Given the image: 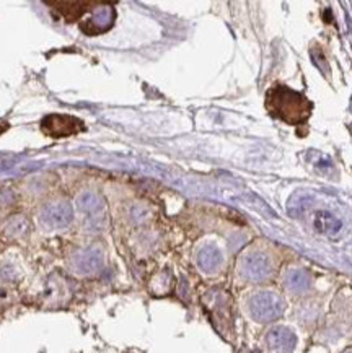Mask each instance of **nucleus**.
Masks as SVG:
<instances>
[{
    "label": "nucleus",
    "instance_id": "f257e3e1",
    "mask_svg": "<svg viewBox=\"0 0 352 353\" xmlns=\"http://www.w3.org/2000/svg\"><path fill=\"white\" fill-rule=\"evenodd\" d=\"M266 108L277 119L299 125L309 119L313 105L302 93L284 85H274L266 94Z\"/></svg>",
    "mask_w": 352,
    "mask_h": 353
},
{
    "label": "nucleus",
    "instance_id": "f03ea898",
    "mask_svg": "<svg viewBox=\"0 0 352 353\" xmlns=\"http://www.w3.org/2000/svg\"><path fill=\"white\" fill-rule=\"evenodd\" d=\"M282 311L284 303L274 293H258L250 300V313L253 318L261 321V323H269V321L277 319L282 314Z\"/></svg>",
    "mask_w": 352,
    "mask_h": 353
},
{
    "label": "nucleus",
    "instance_id": "7ed1b4c3",
    "mask_svg": "<svg viewBox=\"0 0 352 353\" xmlns=\"http://www.w3.org/2000/svg\"><path fill=\"white\" fill-rule=\"evenodd\" d=\"M242 270L246 279L263 280L271 274V262L266 256L260 254V252H255V254L246 256L245 259H243Z\"/></svg>",
    "mask_w": 352,
    "mask_h": 353
},
{
    "label": "nucleus",
    "instance_id": "20e7f679",
    "mask_svg": "<svg viewBox=\"0 0 352 353\" xmlns=\"http://www.w3.org/2000/svg\"><path fill=\"white\" fill-rule=\"evenodd\" d=\"M268 343L274 353H291L295 345V336L286 327H277L269 332Z\"/></svg>",
    "mask_w": 352,
    "mask_h": 353
},
{
    "label": "nucleus",
    "instance_id": "39448f33",
    "mask_svg": "<svg viewBox=\"0 0 352 353\" xmlns=\"http://www.w3.org/2000/svg\"><path fill=\"white\" fill-rule=\"evenodd\" d=\"M197 265L207 274L215 272L220 265H222V252L219 251V248L215 246H204L197 252Z\"/></svg>",
    "mask_w": 352,
    "mask_h": 353
},
{
    "label": "nucleus",
    "instance_id": "423d86ee",
    "mask_svg": "<svg viewBox=\"0 0 352 353\" xmlns=\"http://www.w3.org/2000/svg\"><path fill=\"white\" fill-rule=\"evenodd\" d=\"M101 267V254L97 251H85L75 257L74 270L77 274H93Z\"/></svg>",
    "mask_w": 352,
    "mask_h": 353
},
{
    "label": "nucleus",
    "instance_id": "0eeeda50",
    "mask_svg": "<svg viewBox=\"0 0 352 353\" xmlns=\"http://www.w3.org/2000/svg\"><path fill=\"white\" fill-rule=\"evenodd\" d=\"M315 228L320 233L336 234L341 230V221L336 216L328 214V212H318L317 216H315Z\"/></svg>",
    "mask_w": 352,
    "mask_h": 353
},
{
    "label": "nucleus",
    "instance_id": "6e6552de",
    "mask_svg": "<svg viewBox=\"0 0 352 353\" xmlns=\"http://www.w3.org/2000/svg\"><path fill=\"white\" fill-rule=\"evenodd\" d=\"M287 287L293 292H304L309 287V277L305 270H292L287 277Z\"/></svg>",
    "mask_w": 352,
    "mask_h": 353
},
{
    "label": "nucleus",
    "instance_id": "1a4fd4ad",
    "mask_svg": "<svg viewBox=\"0 0 352 353\" xmlns=\"http://www.w3.org/2000/svg\"><path fill=\"white\" fill-rule=\"evenodd\" d=\"M349 353H352V352H349Z\"/></svg>",
    "mask_w": 352,
    "mask_h": 353
}]
</instances>
